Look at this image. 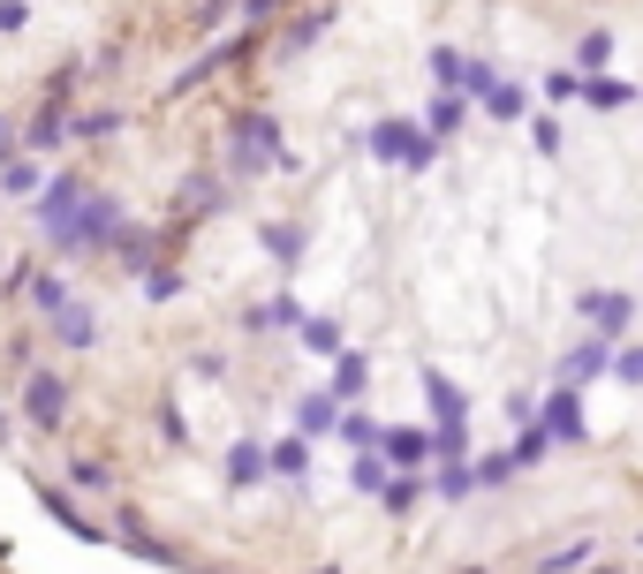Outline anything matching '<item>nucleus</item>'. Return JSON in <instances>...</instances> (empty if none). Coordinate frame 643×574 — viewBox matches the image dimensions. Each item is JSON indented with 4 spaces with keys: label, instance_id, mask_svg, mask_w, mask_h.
I'll list each match as a JSON object with an SVG mask.
<instances>
[{
    "label": "nucleus",
    "instance_id": "obj_1",
    "mask_svg": "<svg viewBox=\"0 0 643 574\" xmlns=\"http://www.w3.org/2000/svg\"><path fill=\"white\" fill-rule=\"evenodd\" d=\"M205 23L212 0H0V212L166 76Z\"/></svg>",
    "mask_w": 643,
    "mask_h": 574
}]
</instances>
